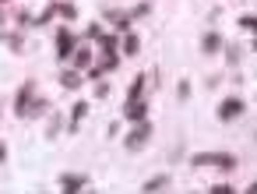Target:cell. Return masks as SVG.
<instances>
[{
    "mask_svg": "<svg viewBox=\"0 0 257 194\" xmlns=\"http://www.w3.org/2000/svg\"><path fill=\"white\" fill-rule=\"evenodd\" d=\"M194 166H222V169H232L236 159L229 152H201V155H194Z\"/></svg>",
    "mask_w": 257,
    "mask_h": 194,
    "instance_id": "6da1fadb",
    "label": "cell"
},
{
    "mask_svg": "<svg viewBox=\"0 0 257 194\" xmlns=\"http://www.w3.org/2000/svg\"><path fill=\"white\" fill-rule=\"evenodd\" d=\"M148 131H152V127H148V124H145V120H141V124H138V127H134V134H131V138H127V148H131V152H138V148H141V145H145V141H148Z\"/></svg>",
    "mask_w": 257,
    "mask_h": 194,
    "instance_id": "7a4b0ae2",
    "label": "cell"
},
{
    "mask_svg": "<svg viewBox=\"0 0 257 194\" xmlns=\"http://www.w3.org/2000/svg\"><path fill=\"white\" fill-rule=\"evenodd\" d=\"M239 110H243L239 99H225V103L218 106V117H222V120H232V117H239Z\"/></svg>",
    "mask_w": 257,
    "mask_h": 194,
    "instance_id": "3957f363",
    "label": "cell"
},
{
    "mask_svg": "<svg viewBox=\"0 0 257 194\" xmlns=\"http://www.w3.org/2000/svg\"><path fill=\"white\" fill-rule=\"evenodd\" d=\"M60 183H64V190H81V187H85L88 180H85V176H78V173H67V176H64Z\"/></svg>",
    "mask_w": 257,
    "mask_h": 194,
    "instance_id": "277c9868",
    "label": "cell"
},
{
    "mask_svg": "<svg viewBox=\"0 0 257 194\" xmlns=\"http://www.w3.org/2000/svg\"><path fill=\"white\" fill-rule=\"evenodd\" d=\"M57 43H60V46H57V53H60V57H71V50H74V46H71V43H74V39H71V32H60V36H57Z\"/></svg>",
    "mask_w": 257,
    "mask_h": 194,
    "instance_id": "5b68a950",
    "label": "cell"
},
{
    "mask_svg": "<svg viewBox=\"0 0 257 194\" xmlns=\"http://www.w3.org/2000/svg\"><path fill=\"white\" fill-rule=\"evenodd\" d=\"M127 117H131V120H145V103L131 99V103H127Z\"/></svg>",
    "mask_w": 257,
    "mask_h": 194,
    "instance_id": "8992f818",
    "label": "cell"
},
{
    "mask_svg": "<svg viewBox=\"0 0 257 194\" xmlns=\"http://www.w3.org/2000/svg\"><path fill=\"white\" fill-rule=\"evenodd\" d=\"M166 183H169V176H152V180H148V183H145L141 190H162Z\"/></svg>",
    "mask_w": 257,
    "mask_h": 194,
    "instance_id": "52a82bcc",
    "label": "cell"
},
{
    "mask_svg": "<svg viewBox=\"0 0 257 194\" xmlns=\"http://www.w3.org/2000/svg\"><path fill=\"white\" fill-rule=\"evenodd\" d=\"M64 85H67V88H78L81 78H78V74H64Z\"/></svg>",
    "mask_w": 257,
    "mask_h": 194,
    "instance_id": "ba28073f",
    "label": "cell"
},
{
    "mask_svg": "<svg viewBox=\"0 0 257 194\" xmlns=\"http://www.w3.org/2000/svg\"><path fill=\"white\" fill-rule=\"evenodd\" d=\"M204 50H208V53L218 50V36H208V39H204Z\"/></svg>",
    "mask_w": 257,
    "mask_h": 194,
    "instance_id": "9c48e42d",
    "label": "cell"
},
{
    "mask_svg": "<svg viewBox=\"0 0 257 194\" xmlns=\"http://www.w3.org/2000/svg\"><path fill=\"white\" fill-rule=\"evenodd\" d=\"M239 25H243V29H253V32H257V18H243Z\"/></svg>",
    "mask_w": 257,
    "mask_h": 194,
    "instance_id": "30bf717a",
    "label": "cell"
}]
</instances>
